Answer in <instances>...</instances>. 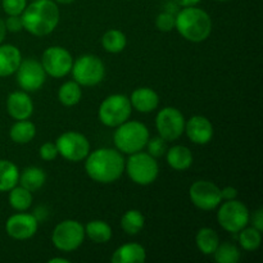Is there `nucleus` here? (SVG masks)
Segmentation results:
<instances>
[{
  "mask_svg": "<svg viewBox=\"0 0 263 263\" xmlns=\"http://www.w3.org/2000/svg\"><path fill=\"white\" fill-rule=\"evenodd\" d=\"M22 62V54L12 44L0 45V77H8L15 73Z\"/></svg>",
  "mask_w": 263,
  "mask_h": 263,
  "instance_id": "obj_19",
  "label": "nucleus"
},
{
  "mask_svg": "<svg viewBox=\"0 0 263 263\" xmlns=\"http://www.w3.org/2000/svg\"><path fill=\"white\" fill-rule=\"evenodd\" d=\"M58 154L69 162L84 161L90 153V143L87 138L76 131L64 133L55 141Z\"/></svg>",
  "mask_w": 263,
  "mask_h": 263,
  "instance_id": "obj_10",
  "label": "nucleus"
},
{
  "mask_svg": "<svg viewBox=\"0 0 263 263\" xmlns=\"http://www.w3.org/2000/svg\"><path fill=\"white\" fill-rule=\"evenodd\" d=\"M221 197L225 200L236 199V197H238V190L233 186H226L223 189H221Z\"/></svg>",
  "mask_w": 263,
  "mask_h": 263,
  "instance_id": "obj_38",
  "label": "nucleus"
},
{
  "mask_svg": "<svg viewBox=\"0 0 263 263\" xmlns=\"http://www.w3.org/2000/svg\"><path fill=\"white\" fill-rule=\"evenodd\" d=\"M146 148H148V153L151 154L154 158H158L166 154L167 152V141L164 140L161 136H156L153 139H149L148 143H146Z\"/></svg>",
  "mask_w": 263,
  "mask_h": 263,
  "instance_id": "obj_34",
  "label": "nucleus"
},
{
  "mask_svg": "<svg viewBox=\"0 0 263 263\" xmlns=\"http://www.w3.org/2000/svg\"><path fill=\"white\" fill-rule=\"evenodd\" d=\"M5 22V28L10 32H20L23 30V21L21 15H9Z\"/></svg>",
  "mask_w": 263,
  "mask_h": 263,
  "instance_id": "obj_37",
  "label": "nucleus"
},
{
  "mask_svg": "<svg viewBox=\"0 0 263 263\" xmlns=\"http://www.w3.org/2000/svg\"><path fill=\"white\" fill-rule=\"evenodd\" d=\"M81 86L76 81H67L59 87L58 99L64 107H73L81 100Z\"/></svg>",
  "mask_w": 263,
  "mask_h": 263,
  "instance_id": "obj_29",
  "label": "nucleus"
},
{
  "mask_svg": "<svg viewBox=\"0 0 263 263\" xmlns=\"http://www.w3.org/2000/svg\"><path fill=\"white\" fill-rule=\"evenodd\" d=\"M213 257L217 263H238L240 261L241 253L235 244L226 241V243L218 244Z\"/></svg>",
  "mask_w": 263,
  "mask_h": 263,
  "instance_id": "obj_32",
  "label": "nucleus"
},
{
  "mask_svg": "<svg viewBox=\"0 0 263 263\" xmlns=\"http://www.w3.org/2000/svg\"><path fill=\"white\" fill-rule=\"evenodd\" d=\"M131 107L140 113H151L159 105V97L157 91L151 87H139L135 89L128 98Z\"/></svg>",
  "mask_w": 263,
  "mask_h": 263,
  "instance_id": "obj_18",
  "label": "nucleus"
},
{
  "mask_svg": "<svg viewBox=\"0 0 263 263\" xmlns=\"http://www.w3.org/2000/svg\"><path fill=\"white\" fill-rule=\"evenodd\" d=\"M195 244L200 253H203L204 256H212L220 244V238L213 229L203 228L197 233Z\"/></svg>",
  "mask_w": 263,
  "mask_h": 263,
  "instance_id": "obj_23",
  "label": "nucleus"
},
{
  "mask_svg": "<svg viewBox=\"0 0 263 263\" xmlns=\"http://www.w3.org/2000/svg\"><path fill=\"white\" fill-rule=\"evenodd\" d=\"M145 225V217L138 210H130L125 212L121 218V228L127 235H136L140 233Z\"/></svg>",
  "mask_w": 263,
  "mask_h": 263,
  "instance_id": "obj_30",
  "label": "nucleus"
},
{
  "mask_svg": "<svg viewBox=\"0 0 263 263\" xmlns=\"http://www.w3.org/2000/svg\"><path fill=\"white\" fill-rule=\"evenodd\" d=\"M189 197L193 204L202 211L215 210L222 202L220 187L207 180H198L192 184Z\"/></svg>",
  "mask_w": 263,
  "mask_h": 263,
  "instance_id": "obj_13",
  "label": "nucleus"
},
{
  "mask_svg": "<svg viewBox=\"0 0 263 263\" xmlns=\"http://www.w3.org/2000/svg\"><path fill=\"white\" fill-rule=\"evenodd\" d=\"M252 223H253V228H256L257 230L262 231L263 230V211L259 208L256 212L253 213V217H252Z\"/></svg>",
  "mask_w": 263,
  "mask_h": 263,
  "instance_id": "obj_39",
  "label": "nucleus"
},
{
  "mask_svg": "<svg viewBox=\"0 0 263 263\" xmlns=\"http://www.w3.org/2000/svg\"><path fill=\"white\" fill-rule=\"evenodd\" d=\"M102 45L105 51L112 54L121 53L127 45V37L120 30H108L102 37Z\"/></svg>",
  "mask_w": 263,
  "mask_h": 263,
  "instance_id": "obj_27",
  "label": "nucleus"
},
{
  "mask_svg": "<svg viewBox=\"0 0 263 263\" xmlns=\"http://www.w3.org/2000/svg\"><path fill=\"white\" fill-rule=\"evenodd\" d=\"M27 5V0H2L3 10L8 15H21Z\"/></svg>",
  "mask_w": 263,
  "mask_h": 263,
  "instance_id": "obj_35",
  "label": "nucleus"
},
{
  "mask_svg": "<svg viewBox=\"0 0 263 263\" xmlns=\"http://www.w3.org/2000/svg\"><path fill=\"white\" fill-rule=\"evenodd\" d=\"M46 181V174L43 168L40 167L31 166L27 167V168L23 170L22 174L20 175V179H18V182H20L21 186H23L25 189L32 192H37L39 189L44 186Z\"/></svg>",
  "mask_w": 263,
  "mask_h": 263,
  "instance_id": "obj_22",
  "label": "nucleus"
},
{
  "mask_svg": "<svg viewBox=\"0 0 263 263\" xmlns=\"http://www.w3.org/2000/svg\"><path fill=\"white\" fill-rule=\"evenodd\" d=\"M32 2H33V0H32Z\"/></svg>",
  "mask_w": 263,
  "mask_h": 263,
  "instance_id": "obj_45",
  "label": "nucleus"
},
{
  "mask_svg": "<svg viewBox=\"0 0 263 263\" xmlns=\"http://www.w3.org/2000/svg\"><path fill=\"white\" fill-rule=\"evenodd\" d=\"M85 226L76 220H64L54 228L51 241L57 249L62 252H73L82 246Z\"/></svg>",
  "mask_w": 263,
  "mask_h": 263,
  "instance_id": "obj_8",
  "label": "nucleus"
},
{
  "mask_svg": "<svg viewBox=\"0 0 263 263\" xmlns=\"http://www.w3.org/2000/svg\"><path fill=\"white\" fill-rule=\"evenodd\" d=\"M20 170L13 162L0 159V193L9 192L18 184Z\"/></svg>",
  "mask_w": 263,
  "mask_h": 263,
  "instance_id": "obj_24",
  "label": "nucleus"
},
{
  "mask_svg": "<svg viewBox=\"0 0 263 263\" xmlns=\"http://www.w3.org/2000/svg\"><path fill=\"white\" fill-rule=\"evenodd\" d=\"M217 2H229V0H217Z\"/></svg>",
  "mask_w": 263,
  "mask_h": 263,
  "instance_id": "obj_44",
  "label": "nucleus"
},
{
  "mask_svg": "<svg viewBox=\"0 0 263 263\" xmlns=\"http://www.w3.org/2000/svg\"><path fill=\"white\" fill-rule=\"evenodd\" d=\"M145 259V249L138 243L123 244L116 249L112 256L113 263H144Z\"/></svg>",
  "mask_w": 263,
  "mask_h": 263,
  "instance_id": "obj_20",
  "label": "nucleus"
},
{
  "mask_svg": "<svg viewBox=\"0 0 263 263\" xmlns=\"http://www.w3.org/2000/svg\"><path fill=\"white\" fill-rule=\"evenodd\" d=\"M239 244L243 249L248 252H253L261 247L262 243V231L257 230L256 228H244L239 231Z\"/></svg>",
  "mask_w": 263,
  "mask_h": 263,
  "instance_id": "obj_31",
  "label": "nucleus"
},
{
  "mask_svg": "<svg viewBox=\"0 0 263 263\" xmlns=\"http://www.w3.org/2000/svg\"><path fill=\"white\" fill-rule=\"evenodd\" d=\"M185 117L177 108L166 107L156 117V127L159 136L166 141H175L184 134Z\"/></svg>",
  "mask_w": 263,
  "mask_h": 263,
  "instance_id": "obj_11",
  "label": "nucleus"
},
{
  "mask_svg": "<svg viewBox=\"0 0 263 263\" xmlns=\"http://www.w3.org/2000/svg\"><path fill=\"white\" fill-rule=\"evenodd\" d=\"M41 64L46 74L54 79H62L71 72L73 58L67 49L62 46H50L43 53Z\"/></svg>",
  "mask_w": 263,
  "mask_h": 263,
  "instance_id": "obj_12",
  "label": "nucleus"
},
{
  "mask_svg": "<svg viewBox=\"0 0 263 263\" xmlns=\"http://www.w3.org/2000/svg\"><path fill=\"white\" fill-rule=\"evenodd\" d=\"M176 25V14H172L170 12H162L156 18V27L162 32H170L175 30Z\"/></svg>",
  "mask_w": 263,
  "mask_h": 263,
  "instance_id": "obj_33",
  "label": "nucleus"
},
{
  "mask_svg": "<svg viewBox=\"0 0 263 263\" xmlns=\"http://www.w3.org/2000/svg\"><path fill=\"white\" fill-rule=\"evenodd\" d=\"M39 221L30 213H15L5 222V231L14 240H27L37 233Z\"/></svg>",
  "mask_w": 263,
  "mask_h": 263,
  "instance_id": "obj_15",
  "label": "nucleus"
},
{
  "mask_svg": "<svg viewBox=\"0 0 263 263\" xmlns=\"http://www.w3.org/2000/svg\"><path fill=\"white\" fill-rule=\"evenodd\" d=\"M125 158L120 151L100 148L87 154L85 171L87 176L99 184H112L125 172Z\"/></svg>",
  "mask_w": 263,
  "mask_h": 263,
  "instance_id": "obj_1",
  "label": "nucleus"
},
{
  "mask_svg": "<svg viewBox=\"0 0 263 263\" xmlns=\"http://www.w3.org/2000/svg\"><path fill=\"white\" fill-rule=\"evenodd\" d=\"M149 140V130L139 121H126L117 126L113 134V141L117 151L125 154H134L145 148Z\"/></svg>",
  "mask_w": 263,
  "mask_h": 263,
  "instance_id": "obj_4",
  "label": "nucleus"
},
{
  "mask_svg": "<svg viewBox=\"0 0 263 263\" xmlns=\"http://www.w3.org/2000/svg\"><path fill=\"white\" fill-rule=\"evenodd\" d=\"M21 17L25 30L31 35L43 37L55 30L61 12L53 0H33L30 5H26Z\"/></svg>",
  "mask_w": 263,
  "mask_h": 263,
  "instance_id": "obj_2",
  "label": "nucleus"
},
{
  "mask_svg": "<svg viewBox=\"0 0 263 263\" xmlns=\"http://www.w3.org/2000/svg\"><path fill=\"white\" fill-rule=\"evenodd\" d=\"M185 133L190 141L198 145L208 144L213 138V125L204 116H193L185 122Z\"/></svg>",
  "mask_w": 263,
  "mask_h": 263,
  "instance_id": "obj_16",
  "label": "nucleus"
},
{
  "mask_svg": "<svg viewBox=\"0 0 263 263\" xmlns=\"http://www.w3.org/2000/svg\"><path fill=\"white\" fill-rule=\"evenodd\" d=\"M85 234L94 243L104 244L112 238V228L105 221L94 220L85 226Z\"/></svg>",
  "mask_w": 263,
  "mask_h": 263,
  "instance_id": "obj_26",
  "label": "nucleus"
},
{
  "mask_svg": "<svg viewBox=\"0 0 263 263\" xmlns=\"http://www.w3.org/2000/svg\"><path fill=\"white\" fill-rule=\"evenodd\" d=\"M175 4H177L179 7H194V5H197L198 3L200 2V0H174Z\"/></svg>",
  "mask_w": 263,
  "mask_h": 263,
  "instance_id": "obj_40",
  "label": "nucleus"
},
{
  "mask_svg": "<svg viewBox=\"0 0 263 263\" xmlns=\"http://www.w3.org/2000/svg\"><path fill=\"white\" fill-rule=\"evenodd\" d=\"M39 153H40L41 159L50 162L54 161V159L58 157V149H57L55 143H44L43 145L40 146Z\"/></svg>",
  "mask_w": 263,
  "mask_h": 263,
  "instance_id": "obj_36",
  "label": "nucleus"
},
{
  "mask_svg": "<svg viewBox=\"0 0 263 263\" xmlns=\"http://www.w3.org/2000/svg\"><path fill=\"white\" fill-rule=\"evenodd\" d=\"M7 110L15 121L28 120L32 116L33 103L26 91L10 92L7 99Z\"/></svg>",
  "mask_w": 263,
  "mask_h": 263,
  "instance_id": "obj_17",
  "label": "nucleus"
},
{
  "mask_svg": "<svg viewBox=\"0 0 263 263\" xmlns=\"http://www.w3.org/2000/svg\"><path fill=\"white\" fill-rule=\"evenodd\" d=\"M15 73H17L18 85L26 92L37 91L45 84L46 72L44 71L41 62L36 59L30 58L21 62Z\"/></svg>",
  "mask_w": 263,
  "mask_h": 263,
  "instance_id": "obj_14",
  "label": "nucleus"
},
{
  "mask_svg": "<svg viewBox=\"0 0 263 263\" xmlns=\"http://www.w3.org/2000/svg\"><path fill=\"white\" fill-rule=\"evenodd\" d=\"M36 126L35 123L28 120L15 121L14 125L10 127L9 136L12 141L17 144H27L35 138Z\"/></svg>",
  "mask_w": 263,
  "mask_h": 263,
  "instance_id": "obj_25",
  "label": "nucleus"
},
{
  "mask_svg": "<svg viewBox=\"0 0 263 263\" xmlns=\"http://www.w3.org/2000/svg\"><path fill=\"white\" fill-rule=\"evenodd\" d=\"M71 72L80 86H95L104 79L105 66L97 55L84 54L73 62Z\"/></svg>",
  "mask_w": 263,
  "mask_h": 263,
  "instance_id": "obj_7",
  "label": "nucleus"
},
{
  "mask_svg": "<svg viewBox=\"0 0 263 263\" xmlns=\"http://www.w3.org/2000/svg\"><path fill=\"white\" fill-rule=\"evenodd\" d=\"M177 32L187 41L202 43L210 37L212 32V18L200 8L185 7L176 13Z\"/></svg>",
  "mask_w": 263,
  "mask_h": 263,
  "instance_id": "obj_3",
  "label": "nucleus"
},
{
  "mask_svg": "<svg viewBox=\"0 0 263 263\" xmlns=\"http://www.w3.org/2000/svg\"><path fill=\"white\" fill-rule=\"evenodd\" d=\"M133 107L130 99L123 94H113L105 98L99 107L100 122L108 127H117L130 118Z\"/></svg>",
  "mask_w": 263,
  "mask_h": 263,
  "instance_id": "obj_6",
  "label": "nucleus"
},
{
  "mask_svg": "<svg viewBox=\"0 0 263 263\" xmlns=\"http://www.w3.org/2000/svg\"><path fill=\"white\" fill-rule=\"evenodd\" d=\"M167 163L171 168L176 171H185L193 164V153L187 146L175 145L167 149L166 152Z\"/></svg>",
  "mask_w": 263,
  "mask_h": 263,
  "instance_id": "obj_21",
  "label": "nucleus"
},
{
  "mask_svg": "<svg viewBox=\"0 0 263 263\" xmlns=\"http://www.w3.org/2000/svg\"><path fill=\"white\" fill-rule=\"evenodd\" d=\"M5 35H7V28H5V22H4V20H2V18H0V44H2L3 40H4Z\"/></svg>",
  "mask_w": 263,
  "mask_h": 263,
  "instance_id": "obj_41",
  "label": "nucleus"
},
{
  "mask_svg": "<svg viewBox=\"0 0 263 263\" xmlns=\"http://www.w3.org/2000/svg\"><path fill=\"white\" fill-rule=\"evenodd\" d=\"M125 171L127 172L131 181L141 186H146L157 180L159 166L154 157L140 151L130 154L128 159L125 162Z\"/></svg>",
  "mask_w": 263,
  "mask_h": 263,
  "instance_id": "obj_5",
  "label": "nucleus"
},
{
  "mask_svg": "<svg viewBox=\"0 0 263 263\" xmlns=\"http://www.w3.org/2000/svg\"><path fill=\"white\" fill-rule=\"evenodd\" d=\"M53 2L58 3V4H71V3H73L74 0H53Z\"/></svg>",
  "mask_w": 263,
  "mask_h": 263,
  "instance_id": "obj_43",
  "label": "nucleus"
},
{
  "mask_svg": "<svg viewBox=\"0 0 263 263\" xmlns=\"http://www.w3.org/2000/svg\"><path fill=\"white\" fill-rule=\"evenodd\" d=\"M251 220V215L244 203L239 200H226L223 204H220L217 212V221L221 228L228 233H239L241 229L246 228Z\"/></svg>",
  "mask_w": 263,
  "mask_h": 263,
  "instance_id": "obj_9",
  "label": "nucleus"
},
{
  "mask_svg": "<svg viewBox=\"0 0 263 263\" xmlns=\"http://www.w3.org/2000/svg\"><path fill=\"white\" fill-rule=\"evenodd\" d=\"M9 204L13 210L18 211V212H25L32 204V194H31L30 190L25 189L23 186H17L9 190Z\"/></svg>",
  "mask_w": 263,
  "mask_h": 263,
  "instance_id": "obj_28",
  "label": "nucleus"
},
{
  "mask_svg": "<svg viewBox=\"0 0 263 263\" xmlns=\"http://www.w3.org/2000/svg\"><path fill=\"white\" fill-rule=\"evenodd\" d=\"M49 263H69V259L59 258V257H55V258L49 259Z\"/></svg>",
  "mask_w": 263,
  "mask_h": 263,
  "instance_id": "obj_42",
  "label": "nucleus"
}]
</instances>
